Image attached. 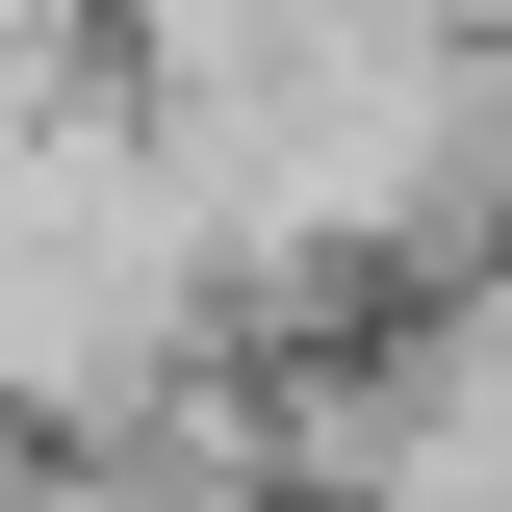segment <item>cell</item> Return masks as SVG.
<instances>
[{
  "mask_svg": "<svg viewBox=\"0 0 512 512\" xmlns=\"http://www.w3.org/2000/svg\"><path fill=\"white\" fill-rule=\"evenodd\" d=\"M436 26H512V0H436Z\"/></svg>",
  "mask_w": 512,
  "mask_h": 512,
  "instance_id": "7a4b0ae2",
  "label": "cell"
},
{
  "mask_svg": "<svg viewBox=\"0 0 512 512\" xmlns=\"http://www.w3.org/2000/svg\"><path fill=\"white\" fill-rule=\"evenodd\" d=\"M26 512H308V487H256L231 461V410H128V436H26Z\"/></svg>",
  "mask_w": 512,
  "mask_h": 512,
  "instance_id": "6da1fadb",
  "label": "cell"
},
{
  "mask_svg": "<svg viewBox=\"0 0 512 512\" xmlns=\"http://www.w3.org/2000/svg\"><path fill=\"white\" fill-rule=\"evenodd\" d=\"M103 26H128V0H103Z\"/></svg>",
  "mask_w": 512,
  "mask_h": 512,
  "instance_id": "3957f363",
  "label": "cell"
}]
</instances>
